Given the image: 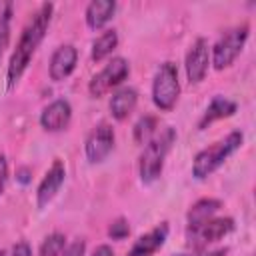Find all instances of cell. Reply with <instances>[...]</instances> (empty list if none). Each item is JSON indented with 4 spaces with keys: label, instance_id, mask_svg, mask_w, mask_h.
Returning <instances> with one entry per match:
<instances>
[{
    "label": "cell",
    "instance_id": "24",
    "mask_svg": "<svg viewBox=\"0 0 256 256\" xmlns=\"http://www.w3.org/2000/svg\"><path fill=\"white\" fill-rule=\"evenodd\" d=\"M8 256H32V246H30L26 240H18V242L10 248Z\"/></svg>",
    "mask_w": 256,
    "mask_h": 256
},
{
    "label": "cell",
    "instance_id": "29",
    "mask_svg": "<svg viewBox=\"0 0 256 256\" xmlns=\"http://www.w3.org/2000/svg\"><path fill=\"white\" fill-rule=\"evenodd\" d=\"M0 256H8V250H4V248H0Z\"/></svg>",
    "mask_w": 256,
    "mask_h": 256
},
{
    "label": "cell",
    "instance_id": "22",
    "mask_svg": "<svg viewBox=\"0 0 256 256\" xmlns=\"http://www.w3.org/2000/svg\"><path fill=\"white\" fill-rule=\"evenodd\" d=\"M108 238L110 240H124V238H128L130 236V222H128V218H124V216H118V218H114L110 224H108Z\"/></svg>",
    "mask_w": 256,
    "mask_h": 256
},
{
    "label": "cell",
    "instance_id": "2",
    "mask_svg": "<svg viewBox=\"0 0 256 256\" xmlns=\"http://www.w3.org/2000/svg\"><path fill=\"white\" fill-rule=\"evenodd\" d=\"M174 142H176V130L172 126H164L144 144L138 158V176L142 184H152L162 176L166 156L172 150Z\"/></svg>",
    "mask_w": 256,
    "mask_h": 256
},
{
    "label": "cell",
    "instance_id": "6",
    "mask_svg": "<svg viewBox=\"0 0 256 256\" xmlns=\"http://www.w3.org/2000/svg\"><path fill=\"white\" fill-rule=\"evenodd\" d=\"M130 76V62L124 56H112L88 82V94L92 98H102L108 92L122 86Z\"/></svg>",
    "mask_w": 256,
    "mask_h": 256
},
{
    "label": "cell",
    "instance_id": "11",
    "mask_svg": "<svg viewBox=\"0 0 256 256\" xmlns=\"http://www.w3.org/2000/svg\"><path fill=\"white\" fill-rule=\"evenodd\" d=\"M72 120V104L66 98H56L46 104L38 116L40 126L46 132H62L70 126Z\"/></svg>",
    "mask_w": 256,
    "mask_h": 256
},
{
    "label": "cell",
    "instance_id": "19",
    "mask_svg": "<svg viewBox=\"0 0 256 256\" xmlns=\"http://www.w3.org/2000/svg\"><path fill=\"white\" fill-rule=\"evenodd\" d=\"M158 130H160V128H158V118L152 116V114H144V116H140L138 122L134 124L132 134H134V140H136L138 144H146Z\"/></svg>",
    "mask_w": 256,
    "mask_h": 256
},
{
    "label": "cell",
    "instance_id": "18",
    "mask_svg": "<svg viewBox=\"0 0 256 256\" xmlns=\"http://www.w3.org/2000/svg\"><path fill=\"white\" fill-rule=\"evenodd\" d=\"M118 32L114 28H106L102 30L94 40H92V46H90V58L92 62H102L104 58H108L116 48H118Z\"/></svg>",
    "mask_w": 256,
    "mask_h": 256
},
{
    "label": "cell",
    "instance_id": "7",
    "mask_svg": "<svg viewBox=\"0 0 256 256\" xmlns=\"http://www.w3.org/2000/svg\"><path fill=\"white\" fill-rule=\"evenodd\" d=\"M234 228L236 222L232 216H214L194 228H186V240L194 250H204L208 248V244L226 238L230 232H234Z\"/></svg>",
    "mask_w": 256,
    "mask_h": 256
},
{
    "label": "cell",
    "instance_id": "17",
    "mask_svg": "<svg viewBox=\"0 0 256 256\" xmlns=\"http://www.w3.org/2000/svg\"><path fill=\"white\" fill-rule=\"evenodd\" d=\"M220 208H222V200H218V198L208 196V198L196 200L186 212V228H194V226L214 218L220 212Z\"/></svg>",
    "mask_w": 256,
    "mask_h": 256
},
{
    "label": "cell",
    "instance_id": "1",
    "mask_svg": "<svg viewBox=\"0 0 256 256\" xmlns=\"http://www.w3.org/2000/svg\"><path fill=\"white\" fill-rule=\"evenodd\" d=\"M52 14H54V4L52 2H42L28 18V22L24 24L20 38L16 42V48L12 50V56L8 60L6 66V86L8 90H12L24 76L26 68L30 66L38 46L42 44L50 22H52Z\"/></svg>",
    "mask_w": 256,
    "mask_h": 256
},
{
    "label": "cell",
    "instance_id": "16",
    "mask_svg": "<svg viewBox=\"0 0 256 256\" xmlns=\"http://www.w3.org/2000/svg\"><path fill=\"white\" fill-rule=\"evenodd\" d=\"M116 8H118L116 0H92V2H88L86 10H84L86 26L92 30H102L114 18Z\"/></svg>",
    "mask_w": 256,
    "mask_h": 256
},
{
    "label": "cell",
    "instance_id": "10",
    "mask_svg": "<svg viewBox=\"0 0 256 256\" xmlns=\"http://www.w3.org/2000/svg\"><path fill=\"white\" fill-rule=\"evenodd\" d=\"M64 180H66V164L60 158H56L50 164V168L44 172L42 180L38 182V188H36V206H38V210H44L56 198Z\"/></svg>",
    "mask_w": 256,
    "mask_h": 256
},
{
    "label": "cell",
    "instance_id": "21",
    "mask_svg": "<svg viewBox=\"0 0 256 256\" xmlns=\"http://www.w3.org/2000/svg\"><path fill=\"white\" fill-rule=\"evenodd\" d=\"M14 4L8 0H0V58L10 40V20H12Z\"/></svg>",
    "mask_w": 256,
    "mask_h": 256
},
{
    "label": "cell",
    "instance_id": "12",
    "mask_svg": "<svg viewBox=\"0 0 256 256\" xmlns=\"http://www.w3.org/2000/svg\"><path fill=\"white\" fill-rule=\"evenodd\" d=\"M78 64V48L70 42L66 44H60L52 56H50V62H48V74H50V80L54 82H62L66 80L74 68Z\"/></svg>",
    "mask_w": 256,
    "mask_h": 256
},
{
    "label": "cell",
    "instance_id": "13",
    "mask_svg": "<svg viewBox=\"0 0 256 256\" xmlns=\"http://www.w3.org/2000/svg\"><path fill=\"white\" fill-rule=\"evenodd\" d=\"M168 234H170V226L168 222H160L156 224L154 228H150L146 234L138 236L134 240V244L130 246L128 254L126 256H154L168 240Z\"/></svg>",
    "mask_w": 256,
    "mask_h": 256
},
{
    "label": "cell",
    "instance_id": "15",
    "mask_svg": "<svg viewBox=\"0 0 256 256\" xmlns=\"http://www.w3.org/2000/svg\"><path fill=\"white\" fill-rule=\"evenodd\" d=\"M136 104H138V90L134 86H120L112 92L108 108H110L112 118L122 122L134 112Z\"/></svg>",
    "mask_w": 256,
    "mask_h": 256
},
{
    "label": "cell",
    "instance_id": "9",
    "mask_svg": "<svg viewBox=\"0 0 256 256\" xmlns=\"http://www.w3.org/2000/svg\"><path fill=\"white\" fill-rule=\"evenodd\" d=\"M208 68H210V44L206 38L198 36L188 52H186V58H184V70H186V78L190 84H200L206 74H208Z\"/></svg>",
    "mask_w": 256,
    "mask_h": 256
},
{
    "label": "cell",
    "instance_id": "8",
    "mask_svg": "<svg viewBox=\"0 0 256 256\" xmlns=\"http://www.w3.org/2000/svg\"><path fill=\"white\" fill-rule=\"evenodd\" d=\"M114 144H116V134L112 124L98 122L84 140V156L90 164H100L112 154Z\"/></svg>",
    "mask_w": 256,
    "mask_h": 256
},
{
    "label": "cell",
    "instance_id": "28",
    "mask_svg": "<svg viewBox=\"0 0 256 256\" xmlns=\"http://www.w3.org/2000/svg\"><path fill=\"white\" fill-rule=\"evenodd\" d=\"M30 176H32V170H30L28 166H24V168H20V170L16 172V180H18L20 184H28V182H30Z\"/></svg>",
    "mask_w": 256,
    "mask_h": 256
},
{
    "label": "cell",
    "instance_id": "5",
    "mask_svg": "<svg viewBox=\"0 0 256 256\" xmlns=\"http://www.w3.org/2000/svg\"><path fill=\"white\" fill-rule=\"evenodd\" d=\"M152 102L160 112H170L180 98V78L178 68L172 60H166L158 66L152 78Z\"/></svg>",
    "mask_w": 256,
    "mask_h": 256
},
{
    "label": "cell",
    "instance_id": "25",
    "mask_svg": "<svg viewBox=\"0 0 256 256\" xmlns=\"http://www.w3.org/2000/svg\"><path fill=\"white\" fill-rule=\"evenodd\" d=\"M8 160H6V156L0 152V196L4 194V190H6V184H8Z\"/></svg>",
    "mask_w": 256,
    "mask_h": 256
},
{
    "label": "cell",
    "instance_id": "27",
    "mask_svg": "<svg viewBox=\"0 0 256 256\" xmlns=\"http://www.w3.org/2000/svg\"><path fill=\"white\" fill-rule=\"evenodd\" d=\"M88 256H114V248L110 244H98Z\"/></svg>",
    "mask_w": 256,
    "mask_h": 256
},
{
    "label": "cell",
    "instance_id": "14",
    "mask_svg": "<svg viewBox=\"0 0 256 256\" xmlns=\"http://www.w3.org/2000/svg\"><path fill=\"white\" fill-rule=\"evenodd\" d=\"M236 110H238V104L232 98L222 96V94H216V96H212V100L204 108V112L198 118V124L196 126H198V130H204V128H208L210 124H214L218 120H224V118L234 116Z\"/></svg>",
    "mask_w": 256,
    "mask_h": 256
},
{
    "label": "cell",
    "instance_id": "4",
    "mask_svg": "<svg viewBox=\"0 0 256 256\" xmlns=\"http://www.w3.org/2000/svg\"><path fill=\"white\" fill-rule=\"evenodd\" d=\"M248 36H250L248 22H240V24H234V26L226 28L216 38V42L210 46V64L216 70L230 68L234 64V60L242 54Z\"/></svg>",
    "mask_w": 256,
    "mask_h": 256
},
{
    "label": "cell",
    "instance_id": "20",
    "mask_svg": "<svg viewBox=\"0 0 256 256\" xmlns=\"http://www.w3.org/2000/svg\"><path fill=\"white\" fill-rule=\"evenodd\" d=\"M64 246H66V234H62V232H50L40 242L38 256H62Z\"/></svg>",
    "mask_w": 256,
    "mask_h": 256
},
{
    "label": "cell",
    "instance_id": "3",
    "mask_svg": "<svg viewBox=\"0 0 256 256\" xmlns=\"http://www.w3.org/2000/svg\"><path fill=\"white\" fill-rule=\"evenodd\" d=\"M244 144V132L242 130H232L224 138L212 142L210 146L202 148L194 160H192V176L196 180H206L210 174H214L234 152L240 150Z\"/></svg>",
    "mask_w": 256,
    "mask_h": 256
},
{
    "label": "cell",
    "instance_id": "26",
    "mask_svg": "<svg viewBox=\"0 0 256 256\" xmlns=\"http://www.w3.org/2000/svg\"><path fill=\"white\" fill-rule=\"evenodd\" d=\"M228 248H216V250H196L188 254H174V256H226Z\"/></svg>",
    "mask_w": 256,
    "mask_h": 256
},
{
    "label": "cell",
    "instance_id": "23",
    "mask_svg": "<svg viewBox=\"0 0 256 256\" xmlns=\"http://www.w3.org/2000/svg\"><path fill=\"white\" fill-rule=\"evenodd\" d=\"M62 256H86V240L84 238H74L66 242Z\"/></svg>",
    "mask_w": 256,
    "mask_h": 256
}]
</instances>
